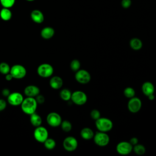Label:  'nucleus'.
I'll return each mask as SVG.
<instances>
[{
	"mask_svg": "<svg viewBox=\"0 0 156 156\" xmlns=\"http://www.w3.org/2000/svg\"><path fill=\"white\" fill-rule=\"evenodd\" d=\"M21 105L22 111L27 115H30L35 112L38 103L35 98L33 97H27L23 101Z\"/></svg>",
	"mask_w": 156,
	"mask_h": 156,
	"instance_id": "1",
	"label": "nucleus"
},
{
	"mask_svg": "<svg viewBox=\"0 0 156 156\" xmlns=\"http://www.w3.org/2000/svg\"><path fill=\"white\" fill-rule=\"evenodd\" d=\"M96 126L99 131L107 132L113 127L112 121L107 118H99L95 122Z\"/></svg>",
	"mask_w": 156,
	"mask_h": 156,
	"instance_id": "2",
	"label": "nucleus"
},
{
	"mask_svg": "<svg viewBox=\"0 0 156 156\" xmlns=\"http://www.w3.org/2000/svg\"><path fill=\"white\" fill-rule=\"evenodd\" d=\"M10 73L12 75L13 79H21L26 76L27 71L24 66L16 64L13 65L10 68Z\"/></svg>",
	"mask_w": 156,
	"mask_h": 156,
	"instance_id": "3",
	"label": "nucleus"
},
{
	"mask_svg": "<svg viewBox=\"0 0 156 156\" xmlns=\"http://www.w3.org/2000/svg\"><path fill=\"white\" fill-rule=\"evenodd\" d=\"M95 144L99 146H106L110 142V138L106 132H97L93 136Z\"/></svg>",
	"mask_w": 156,
	"mask_h": 156,
	"instance_id": "4",
	"label": "nucleus"
},
{
	"mask_svg": "<svg viewBox=\"0 0 156 156\" xmlns=\"http://www.w3.org/2000/svg\"><path fill=\"white\" fill-rule=\"evenodd\" d=\"M37 72L40 77L47 78L52 75L54 68L49 63H42L38 66Z\"/></svg>",
	"mask_w": 156,
	"mask_h": 156,
	"instance_id": "5",
	"label": "nucleus"
},
{
	"mask_svg": "<svg viewBox=\"0 0 156 156\" xmlns=\"http://www.w3.org/2000/svg\"><path fill=\"white\" fill-rule=\"evenodd\" d=\"M48 130L43 126L36 127L34 131V136L36 141L39 143H43L44 141L48 138Z\"/></svg>",
	"mask_w": 156,
	"mask_h": 156,
	"instance_id": "6",
	"label": "nucleus"
},
{
	"mask_svg": "<svg viewBox=\"0 0 156 156\" xmlns=\"http://www.w3.org/2000/svg\"><path fill=\"white\" fill-rule=\"evenodd\" d=\"M71 99L75 104L82 105L87 102V96L83 91L77 90L72 93Z\"/></svg>",
	"mask_w": 156,
	"mask_h": 156,
	"instance_id": "7",
	"label": "nucleus"
},
{
	"mask_svg": "<svg viewBox=\"0 0 156 156\" xmlns=\"http://www.w3.org/2000/svg\"><path fill=\"white\" fill-rule=\"evenodd\" d=\"M63 146L64 149L68 152L75 151L78 146L77 140L72 136L65 138L63 141Z\"/></svg>",
	"mask_w": 156,
	"mask_h": 156,
	"instance_id": "8",
	"label": "nucleus"
},
{
	"mask_svg": "<svg viewBox=\"0 0 156 156\" xmlns=\"http://www.w3.org/2000/svg\"><path fill=\"white\" fill-rule=\"evenodd\" d=\"M46 121L50 126L56 127L60 126L62 120L58 113L56 112H51L47 115Z\"/></svg>",
	"mask_w": 156,
	"mask_h": 156,
	"instance_id": "9",
	"label": "nucleus"
},
{
	"mask_svg": "<svg viewBox=\"0 0 156 156\" xmlns=\"http://www.w3.org/2000/svg\"><path fill=\"white\" fill-rule=\"evenodd\" d=\"M76 80L80 83L86 84L91 80L90 74L85 69H79L75 74Z\"/></svg>",
	"mask_w": 156,
	"mask_h": 156,
	"instance_id": "10",
	"label": "nucleus"
},
{
	"mask_svg": "<svg viewBox=\"0 0 156 156\" xmlns=\"http://www.w3.org/2000/svg\"><path fill=\"white\" fill-rule=\"evenodd\" d=\"M23 100V96L19 92L10 93L7 96V102L13 106H18L21 105Z\"/></svg>",
	"mask_w": 156,
	"mask_h": 156,
	"instance_id": "11",
	"label": "nucleus"
},
{
	"mask_svg": "<svg viewBox=\"0 0 156 156\" xmlns=\"http://www.w3.org/2000/svg\"><path fill=\"white\" fill-rule=\"evenodd\" d=\"M118 154L123 155L129 154L133 150L132 145L127 141H121L119 143L116 147Z\"/></svg>",
	"mask_w": 156,
	"mask_h": 156,
	"instance_id": "12",
	"label": "nucleus"
},
{
	"mask_svg": "<svg viewBox=\"0 0 156 156\" xmlns=\"http://www.w3.org/2000/svg\"><path fill=\"white\" fill-rule=\"evenodd\" d=\"M142 105L141 101L136 97H133L129 99L127 104V108L132 113H137L141 109Z\"/></svg>",
	"mask_w": 156,
	"mask_h": 156,
	"instance_id": "13",
	"label": "nucleus"
},
{
	"mask_svg": "<svg viewBox=\"0 0 156 156\" xmlns=\"http://www.w3.org/2000/svg\"><path fill=\"white\" fill-rule=\"evenodd\" d=\"M40 88L34 85H29L25 87L24 90V94L27 97H36L40 94Z\"/></svg>",
	"mask_w": 156,
	"mask_h": 156,
	"instance_id": "14",
	"label": "nucleus"
},
{
	"mask_svg": "<svg viewBox=\"0 0 156 156\" xmlns=\"http://www.w3.org/2000/svg\"><path fill=\"white\" fill-rule=\"evenodd\" d=\"M30 18L34 23L37 24H41L44 20V16L43 12L38 9L33 10L31 12Z\"/></svg>",
	"mask_w": 156,
	"mask_h": 156,
	"instance_id": "15",
	"label": "nucleus"
},
{
	"mask_svg": "<svg viewBox=\"0 0 156 156\" xmlns=\"http://www.w3.org/2000/svg\"><path fill=\"white\" fill-rule=\"evenodd\" d=\"M63 82L62 79L59 76H54L51 78L49 80V85L54 90H58L62 88Z\"/></svg>",
	"mask_w": 156,
	"mask_h": 156,
	"instance_id": "16",
	"label": "nucleus"
},
{
	"mask_svg": "<svg viewBox=\"0 0 156 156\" xmlns=\"http://www.w3.org/2000/svg\"><path fill=\"white\" fill-rule=\"evenodd\" d=\"M54 29L49 26H47L43 28L40 32L41 37L45 40H49L54 35Z\"/></svg>",
	"mask_w": 156,
	"mask_h": 156,
	"instance_id": "17",
	"label": "nucleus"
},
{
	"mask_svg": "<svg viewBox=\"0 0 156 156\" xmlns=\"http://www.w3.org/2000/svg\"><path fill=\"white\" fill-rule=\"evenodd\" d=\"M141 90L143 94L147 96L151 94H154L155 88L152 83L150 82H145L142 85Z\"/></svg>",
	"mask_w": 156,
	"mask_h": 156,
	"instance_id": "18",
	"label": "nucleus"
},
{
	"mask_svg": "<svg viewBox=\"0 0 156 156\" xmlns=\"http://www.w3.org/2000/svg\"><path fill=\"white\" fill-rule=\"evenodd\" d=\"M12 16V13L9 8L2 7L0 10V18L5 21H9Z\"/></svg>",
	"mask_w": 156,
	"mask_h": 156,
	"instance_id": "19",
	"label": "nucleus"
},
{
	"mask_svg": "<svg viewBox=\"0 0 156 156\" xmlns=\"http://www.w3.org/2000/svg\"><path fill=\"white\" fill-rule=\"evenodd\" d=\"M30 121L31 124L34 127H38L41 126L42 123V119L41 116L37 114L35 112L30 115Z\"/></svg>",
	"mask_w": 156,
	"mask_h": 156,
	"instance_id": "20",
	"label": "nucleus"
},
{
	"mask_svg": "<svg viewBox=\"0 0 156 156\" xmlns=\"http://www.w3.org/2000/svg\"><path fill=\"white\" fill-rule=\"evenodd\" d=\"M93 131L88 127H84L80 131V136L84 140H90L94 136Z\"/></svg>",
	"mask_w": 156,
	"mask_h": 156,
	"instance_id": "21",
	"label": "nucleus"
},
{
	"mask_svg": "<svg viewBox=\"0 0 156 156\" xmlns=\"http://www.w3.org/2000/svg\"><path fill=\"white\" fill-rule=\"evenodd\" d=\"M129 44L131 48L135 51L140 50L143 46L142 41L140 39L138 38H133L130 40Z\"/></svg>",
	"mask_w": 156,
	"mask_h": 156,
	"instance_id": "22",
	"label": "nucleus"
},
{
	"mask_svg": "<svg viewBox=\"0 0 156 156\" xmlns=\"http://www.w3.org/2000/svg\"><path fill=\"white\" fill-rule=\"evenodd\" d=\"M71 94H72V93L71 92V91L66 88H64L60 92V98L65 101H68L71 99Z\"/></svg>",
	"mask_w": 156,
	"mask_h": 156,
	"instance_id": "23",
	"label": "nucleus"
},
{
	"mask_svg": "<svg viewBox=\"0 0 156 156\" xmlns=\"http://www.w3.org/2000/svg\"><path fill=\"white\" fill-rule=\"evenodd\" d=\"M133 150L138 155H143L146 152L145 147L141 144H136L133 146Z\"/></svg>",
	"mask_w": 156,
	"mask_h": 156,
	"instance_id": "24",
	"label": "nucleus"
},
{
	"mask_svg": "<svg viewBox=\"0 0 156 156\" xmlns=\"http://www.w3.org/2000/svg\"><path fill=\"white\" fill-rule=\"evenodd\" d=\"M43 143H44V147H45L47 149H49V150L53 149L55 147V146H56L55 141L54 139L50 138H48L44 141V142Z\"/></svg>",
	"mask_w": 156,
	"mask_h": 156,
	"instance_id": "25",
	"label": "nucleus"
},
{
	"mask_svg": "<svg viewBox=\"0 0 156 156\" xmlns=\"http://www.w3.org/2000/svg\"><path fill=\"white\" fill-rule=\"evenodd\" d=\"M10 66L6 62L0 63V73L4 75H5L10 73Z\"/></svg>",
	"mask_w": 156,
	"mask_h": 156,
	"instance_id": "26",
	"label": "nucleus"
},
{
	"mask_svg": "<svg viewBox=\"0 0 156 156\" xmlns=\"http://www.w3.org/2000/svg\"><path fill=\"white\" fill-rule=\"evenodd\" d=\"M60 126L62 129L65 132H68L72 129V124L68 120H64L62 121Z\"/></svg>",
	"mask_w": 156,
	"mask_h": 156,
	"instance_id": "27",
	"label": "nucleus"
},
{
	"mask_svg": "<svg viewBox=\"0 0 156 156\" xmlns=\"http://www.w3.org/2000/svg\"><path fill=\"white\" fill-rule=\"evenodd\" d=\"M124 94L126 98L130 99L135 96V91L132 87H127L124 90Z\"/></svg>",
	"mask_w": 156,
	"mask_h": 156,
	"instance_id": "28",
	"label": "nucleus"
},
{
	"mask_svg": "<svg viewBox=\"0 0 156 156\" xmlns=\"http://www.w3.org/2000/svg\"><path fill=\"white\" fill-rule=\"evenodd\" d=\"M15 1L16 0H0V4L2 7L10 9L14 5Z\"/></svg>",
	"mask_w": 156,
	"mask_h": 156,
	"instance_id": "29",
	"label": "nucleus"
},
{
	"mask_svg": "<svg viewBox=\"0 0 156 156\" xmlns=\"http://www.w3.org/2000/svg\"><path fill=\"white\" fill-rule=\"evenodd\" d=\"M80 62L78 60L74 59L71 62L70 68L73 71H77L79 69H80Z\"/></svg>",
	"mask_w": 156,
	"mask_h": 156,
	"instance_id": "30",
	"label": "nucleus"
},
{
	"mask_svg": "<svg viewBox=\"0 0 156 156\" xmlns=\"http://www.w3.org/2000/svg\"><path fill=\"white\" fill-rule=\"evenodd\" d=\"M90 116L92 119H93L94 120H97L98 119H99L101 117V113L98 110L93 109L90 112Z\"/></svg>",
	"mask_w": 156,
	"mask_h": 156,
	"instance_id": "31",
	"label": "nucleus"
},
{
	"mask_svg": "<svg viewBox=\"0 0 156 156\" xmlns=\"http://www.w3.org/2000/svg\"><path fill=\"white\" fill-rule=\"evenodd\" d=\"M121 5L123 9H129L132 5L131 0H121Z\"/></svg>",
	"mask_w": 156,
	"mask_h": 156,
	"instance_id": "32",
	"label": "nucleus"
},
{
	"mask_svg": "<svg viewBox=\"0 0 156 156\" xmlns=\"http://www.w3.org/2000/svg\"><path fill=\"white\" fill-rule=\"evenodd\" d=\"M38 104H42L44 102V101H45V99H44V97L41 95V94H38L37 96H36V98H35Z\"/></svg>",
	"mask_w": 156,
	"mask_h": 156,
	"instance_id": "33",
	"label": "nucleus"
},
{
	"mask_svg": "<svg viewBox=\"0 0 156 156\" xmlns=\"http://www.w3.org/2000/svg\"><path fill=\"white\" fill-rule=\"evenodd\" d=\"M7 106V102L5 100L0 99V112L4 110Z\"/></svg>",
	"mask_w": 156,
	"mask_h": 156,
	"instance_id": "34",
	"label": "nucleus"
},
{
	"mask_svg": "<svg viewBox=\"0 0 156 156\" xmlns=\"http://www.w3.org/2000/svg\"><path fill=\"white\" fill-rule=\"evenodd\" d=\"M129 143L132 145V146H133L136 145V144H138V138H136V137H133V138H132L130 140Z\"/></svg>",
	"mask_w": 156,
	"mask_h": 156,
	"instance_id": "35",
	"label": "nucleus"
},
{
	"mask_svg": "<svg viewBox=\"0 0 156 156\" xmlns=\"http://www.w3.org/2000/svg\"><path fill=\"white\" fill-rule=\"evenodd\" d=\"M10 91L8 88H4L2 91V95L5 97H7L10 94Z\"/></svg>",
	"mask_w": 156,
	"mask_h": 156,
	"instance_id": "36",
	"label": "nucleus"
},
{
	"mask_svg": "<svg viewBox=\"0 0 156 156\" xmlns=\"http://www.w3.org/2000/svg\"><path fill=\"white\" fill-rule=\"evenodd\" d=\"M5 80H7V81H10V80H12L13 79L12 75L10 73H8V74H5Z\"/></svg>",
	"mask_w": 156,
	"mask_h": 156,
	"instance_id": "37",
	"label": "nucleus"
},
{
	"mask_svg": "<svg viewBox=\"0 0 156 156\" xmlns=\"http://www.w3.org/2000/svg\"><path fill=\"white\" fill-rule=\"evenodd\" d=\"M147 97H148V99H149V100H151V101H152V100H154V98H155V96H154V94H151L147 96Z\"/></svg>",
	"mask_w": 156,
	"mask_h": 156,
	"instance_id": "38",
	"label": "nucleus"
},
{
	"mask_svg": "<svg viewBox=\"0 0 156 156\" xmlns=\"http://www.w3.org/2000/svg\"><path fill=\"white\" fill-rule=\"evenodd\" d=\"M27 1H29V2H32V1H35V0H26Z\"/></svg>",
	"mask_w": 156,
	"mask_h": 156,
	"instance_id": "39",
	"label": "nucleus"
}]
</instances>
